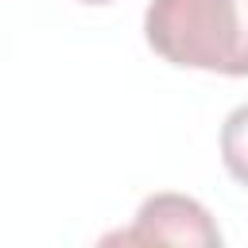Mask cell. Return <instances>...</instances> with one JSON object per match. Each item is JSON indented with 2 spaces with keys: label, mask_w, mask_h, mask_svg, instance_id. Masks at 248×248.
I'll return each instance as SVG.
<instances>
[{
  "label": "cell",
  "mask_w": 248,
  "mask_h": 248,
  "mask_svg": "<svg viewBox=\"0 0 248 248\" xmlns=\"http://www.w3.org/2000/svg\"><path fill=\"white\" fill-rule=\"evenodd\" d=\"M147 43L174 66L232 74L240 50L236 0H151L143 16Z\"/></svg>",
  "instance_id": "6da1fadb"
},
{
  "label": "cell",
  "mask_w": 248,
  "mask_h": 248,
  "mask_svg": "<svg viewBox=\"0 0 248 248\" xmlns=\"http://www.w3.org/2000/svg\"><path fill=\"white\" fill-rule=\"evenodd\" d=\"M124 240V244H221L217 225L209 221V213L182 194H155L140 205L136 225L108 232L105 244Z\"/></svg>",
  "instance_id": "7a4b0ae2"
},
{
  "label": "cell",
  "mask_w": 248,
  "mask_h": 248,
  "mask_svg": "<svg viewBox=\"0 0 248 248\" xmlns=\"http://www.w3.org/2000/svg\"><path fill=\"white\" fill-rule=\"evenodd\" d=\"M221 159L232 170V178H240L248 186V105L232 108L221 124Z\"/></svg>",
  "instance_id": "3957f363"
},
{
  "label": "cell",
  "mask_w": 248,
  "mask_h": 248,
  "mask_svg": "<svg viewBox=\"0 0 248 248\" xmlns=\"http://www.w3.org/2000/svg\"><path fill=\"white\" fill-rule=\"evenodd\" d=\"M236 4H240V50H236L232 74H248V0H236Z\"/></svg>",
  "instance_id": "277c9868"
},
{
  "label": "cell",
  "mask_w": 248,
  "mask_h": 248,
  "mask_svg": "<svg viewBox=\"0 0 248 248\" xmlns=\"http://www.w3.org/2000/svg\"><path fill=\"white\" fill-rule=\"evenodd\" d=\"M85 4H108V0H85Z\"/></svg>",
  "instance_id": "5b68a950"
}]
</instances>
